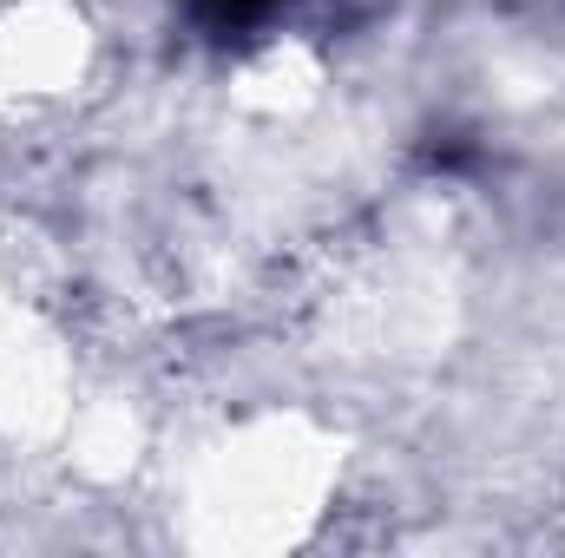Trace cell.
<instances>
[{"label":"cell","instance_id":"1","mask_svg":"<svg viewBox=\"0 0 565 558\" xmlns=\"http://www.w3.org/2000/svg\"><path fill=\"white\" fill-rule=\"evenodd\" d=\"M282 0H191V13L198 20H211V26H257V20H270Z\"/></svg>","mask_w":565,"mask_h":558}]
</instances>
